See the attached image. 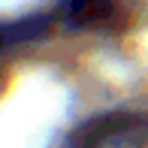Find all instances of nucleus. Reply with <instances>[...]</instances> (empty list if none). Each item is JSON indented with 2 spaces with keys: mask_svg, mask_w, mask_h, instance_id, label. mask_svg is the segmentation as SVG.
<instances>
[{
  "mask_svg": "<svg viewBox=\"0 0 148 148\" xmlns=\"http://www.w3.org/2000/svg\"><path fill=\"white\" fill-rule=\"evenodd\" d=\"M42 30H45V18H27V21H18V24H0V51L15 45V42L39 36Z\"/></svg>",
  "mask_w": 148,
  "mask_h": 148,
  "instance_id": "nucleus-3",
  "label": "nucleus"
},
{
  "mask_svg": "<svg viewBox=\"0 0 148 148\" xmlns=\"http://www.w3.org/2000/svg\"><path fill=\"white\" fill-rule=\"evenodd\" d=\"M6 85H9V66H6L3 60H0V94L6 91Z\"/></svg>",
  "mask_w": 148,
  "mask_h": 148,
  "instance_id": "nucleus-4",
  "label": "nucleus"
},
{
  "mask_svg": "<svg viewBox=\"0 0 148 148\" xmlns=\"http://www.w3.org/2000/svg\"><path fill=\"white\" fill-rule=\"evenodd\" d=\"M66 148H148V118L127 112L94 118L73 133Z\"/></svg>",
  "mask_w": 148,
  "mask_h": 148,
  "instance_id": "nucleus-1",
  "label": "nucleus"
},
{
  "mask_svg": "<svg viewBox=\"0 0 148 148\" xmlns=\"http://www.w3.org/2000/svg\"><path fill=\"white\" fill-rule=\"evenodd\" d=\"M130 0H64V18L82 30H115L130 18Z\"/></svg>",
  "mask_w": 148,
  "mask_h": 148,
  "instance_id": "nucleus-2",
  "label": "nucleus"
}]
</instances>
